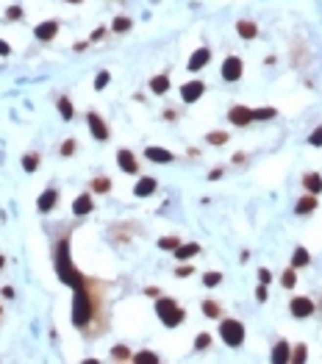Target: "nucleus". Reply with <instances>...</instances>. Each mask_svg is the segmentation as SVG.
Masks as SVG:
<instances>
[{"label":"nucleus","mask_w":322,"mask_h":364,"mask_svg":"<svg viewBox=\"0 0 322 364\" xmlns=\"http://www.w3.org/2000/svg\"><path fill=\"white\" fill-rule=\"evenodd\" d=\"M56 273H59V278H61V281H64L67 286H72V289H78V286L86 284V278L78 273L75 264H72V259H69L67 239H61L59 248H56Z\"/></svg>","instance_id":"obj_1"},{"label":"nucleus","mask_w":322,"mask_h":364,"mask_svg":"<svg viewBox=\"0 0 322 364\" xmlns=\"http://www.w3.org/2000/svg\"><path fill=\"white\" fill-rule=\"evenodd\" d=\"M75 300H72V322L78 328H89V320L94 317V297L89 295V281L84 286L72 289Z\"/></svg>","instance_id":"obj_2"},{"label":"nucleus","mask_w":322,"mask_h":364,"mask_svg":"<svg viewBox=\"0 0 322 364\" xmlns=\"http://www.w3.org/2000/svg\"><path fill=\"white\" fill-rule=\"evenodd\" d=\"M156 314L167 328H178L181 322L186 320V312L181 309L172 297H156Z\"/></svg>","instance_id":"obj_3"},{"label":"nucleus","mask_w":322,"mask_h":364,"mask_svg":"<svg viewBox=\"0 0 322 364\" xmlns=\"http://www.w3.org/2000/svg\"><path fill=\"white\" fill-rule=\"evenodd\" d=\"M220 337L228 347H239L245 342V325L239 320H222L220 322Z\"/></svg>","instance_id":"obj_4"},{"label":"nucleus","mask_w":322,"mask_h":364,"mask_svg":"<svg viewBox=\"0 0 322 364\" xmlns=\"http://www.w3.org/2000/svg\"><path fill=\"white\" fill-rule=\"evenodd\" d=\"M289 312H292V317H297V320H305V317H311V314L317 312V306H314L311 297H292Z\"/></svg>","instance_id":"obj_5"},{"label":"nucleus","mask_w":322,"mask_h":364,"mask_svg":"<svg viewBox=\"0 0 322 364\" xmlns=\"http://www.w3.org/2000/svg\"><path fill=\"white\" fill-rule=\"evenodd\" d=\"M242 72H245V64H242L239 56H228V59L222 61V78L225 81H239Z\"/></svg>","instance_id":"obj_6"},{"label":"nucleus","mask_w":322,"mask_h":364,"mask_svg":"<svg viewBox=\"0 0 322 364\" xmlns=\"http://www.w3.org/2000/svg\"><path fill=\"white\" fill-rule=\"evenodd\" d=\"M86 122H89V131H92V136L97 139V142H106V139H109V125L103 122V117L97 112L86 114Z\"/></svg>","instance_id":"obj_7"},{"label":"nucleus","mask_w":322,"mask_h":364,"mask_svg":"<svg viewBox=\"0 0 322 364\" xmlns=\"http://www.w3.org/2000/svg\"><path fill=\"white\" fill-rule=\"evenodd\" d=\"M206 92V84L203 81H189L181 87V97H184V103H197Z\"/></svg>","instance_id":"obj_8"},{"label":"nucleus","mask_w":322,"mask_h":364,"mask_svg":"<svg viewBox=\"0 0 322 364\" xmlns=\"http://www.w3.org/2000/svg\"><path fill=\"white\" fill-rule=\"evenodd\" d=\"M117 164H119V170L122 173H128V175H136L139 173V161H136V156L131 153V150H117Z\"/></svg>","instance_id":"obj_9"},{"label":"nucleus","mask_w":322,"mask_h":364,"mask_svg":"<svg viewBox=\"0 0 322 364\" xmlns=\"http://www.w3.org/2000/svg\"><path fill=\"white\" fill-rule=\"evenodd\" d=\"M56 34H59V23H56V20L39 23V25L34 28V36L39 39V42H53V39H56Z\"/></svg>","instance_id":"obj_10"},{"label":"nucleus","mask_w":322,"mask_h":364,"mask_svg":"<svg viewBox=\"0 0 322 364\" xmlns=\"http://www.w3.org/2000/svg\"><path fill=\"white\" fill-rule=\"evenodd\" d=\"M228 120L233 122V125H239V128H242V125H250V122H255L253 120V109H247V106H233V109L228 112Z\"/></svg>","instance_id":"obj_11"},{"label":"nucleus","mask_w":322,"mask_h":364,"mask_svg":"<svg viewBox=\"0 0 322 364\" xmlns=\"http://www.w3.org/2000/svg\"><path fill=\"white\" fill-rule=\"evenodd\" d=\"M208 61H211V50H208V47H197V50L189 56L186 69H192V72H200V69L208 64Z\"/></svg>","instance_id":"obj_12"},{"label":"nucleus","mask_w":322,"mask_h":364,"mask_svg":"<svg viewBox=\"0 0 322 364\" xmlns=\"http://www.w3.org/2000/svg\"><path fill=\"white\" fill-rule=\"evenodd\" d=\"M89 211H94V198L89 195V192H84V195H78V198H75V203H72V214L86 217Z\"/></svg>","instance_id":"obj_13"},{"label":"nucleus","mask_w":322,"mask_h":364,"mask_svg":"<svg viewBox=\"0 0 322 364\" xmlns=\"http://www.w3.org/2000/svg\"><path fill=\"white\" fill-rule=\"evenodd\" d=\"M156 186H159V183H156V178L144 175V178H139V181H136L134 195H136V198H150L153 192H156Z\"/></svg>","instance_id":"obj_14"},{"label":"nucleus","mask_w":322,"mask_h":364,"mask_svg":"<svg viewBox=\"0 0 322 364\" xmlns=\"http://www.w3.org/2000/svg\"><path fill=\"white\" fill-rule=\"evenodd\" d=\"M144 156L150 159V161H156V164H170L172 159H175V156H172V153H170L167 148H156V145L144 150Z\"/></svg>","instance_id":"obj_15"},{"label":"nucleus","mask_w":322,"mask_h":364,"mask_svg":"<svg viewBox=\"0 0 322 364\" xmlns=\"http://www.w3.org/2000/svg\"><path fill=\"white\" fill-rule=\"evenodd\" d=\"M289 356H292V347H289L286 339H280L278 345L272 347V356H270V359H272V364H286Z\"/></svg>","instance_id":"obj_16"},{"label":"nucleus","mask_w":322,"mask_h":364,"mask_svg":"<svg viewBox=\"0 0 322 364\" xmlns=\"http://www.w3.org/2000/svg\"><path fill=\"white\" fill-rule=\"evenodd\" d=\"M317 195H303V198L295 203V214H311V211H317Z\"/></svg>","instance_id":"obj_17"},{"label":"nucleus","mask_w":322,"mask_h":364,"mask_svg":"<svg viewBox=\"0 0 322 364\" xmlns=\"http://www.w3.org/2000/svg\"><path fill=\"white\" fill-rule=\"evenodd\" d=\"M172 253H175V259H178V261H186V259H192V256L200 253V245H197V242H186V245L181 242Z\"/></svg>","instance_id":"obj_18"},{"label":"nucleus","mask_w":322,"mask_h":364,"mask_svg":"<svg viewBox=\"0 0 322 364\" xmlns=\"http://www.w3.org/2000/svg\"><path fill=\"white\" fill-rule=\"evenodd\" d=\"M303 186L308 195H320L322 192V175L320 173H305L303 175Z\"/></svg>","instance_id":"obj_19"},{"label":"nucleus","mask_w":322,"mask_h":364,"mask_svg":"<svg viewBox=\"0 0 322 364\" xmlns=\"http://www.w3.org/2000/svg\"><path fill=\"white\" fill-rule=\"evenodd\" d=\"M56 200H59V192H56V189H45L42 195H39L36 208H39V211H50V208L56 206Z\"/></svg>","instance_id":"obj_20"},{"label":"nucleus","mask_w":322,"mask_h":364,"mask_svg":"<svg viewBox=\"0 0 322 364\" xmlns=\"http://www.w3.org/2000/svg\"><path fill=\"white\" fill-rule=\"evenodd\" d=\"M236 34L242 36V39H255V36H258V25L250 23V20H239V23H236Z\"/></svg>","instance_id":"obj_21"},{"label":"nucleus","mask_w":322,"mask_h":364,"mask_svg":"<svg viewBox=\"0 0 322 364\" xmlns=\"http://www.w3.org/2000/svg\"><path fill=\"white\" fill-rule=\"evenodd\" d=\"M150 92L153 95L170 92V75H156V78H150Z\"/></svg>","instance_id":"obj_22"},{"label":"nucleus","mask_w":322,"mask_h":364,"mask_svg":"<svg viewBox=\"0 0 322 364\" xmlns=\"http://www.w3.org/2000/svg\"><path fill=\"white\" fill-rule=\"evenodd\" d=\"M131 362L134 364H161V356H156L153 350H139V353H134Z\"/></svg>","instance_id":"obj_23"},{"label":"nucleus","mask_w":322,"mask_h":364,"mask_svg":"<svg viewBox=\"0 0 322 364\" xmlns=\"http://www.w3.org/2000/svg\"><path fill=\"white\" fill-rule=\"evenodd\" d=\"M308 261H311V256H308V250L305 248H295V253H292V267H308Z\"/></svg>","instance_id":"obj_24"},{"label":"nucleus","mask_w":322,"mask_h":364,"mask_svg":"<svg viewBox=\"0 0 322 364\" xmlns=\"http://www.w3.org/2000/svg\"><path fill=\"white\" fill-rule=\"evenodd\" d=\"M111 359H114V362H131L134 353H131L125 345H114V347H111Z\"/></svg>","instance_id":"obj_25"},{"label":"nucleus","mask_w":322,"mask_h":364,"mask_svg":"<svg viewBox=\"0 0 322 364\" xmlns=\"http://www.w3.org/2000/svg\"><path fill=\"white\" fill-rule=\"evenodd\" d=\"M59 112H61V120H67V122L75 117V109L69 103V97H59Z\"/></svg>","instance_id":"obj_26"},{"label":"nucleus","mask_w":322,"mask_h":364,"mask_svg":"<svg viewBox=\"0 0 322 364\" xmlns=\"http://www.w3.org/2000/svg\"><path fill=\"white\" fill-rule=\"evenodd\" d=\"M295 284H297L295 267H286V270H283V275H280V286H283V289H295Z\"/></svg>","instance_id":"obj_27"},{"label":"nucleus","mask_w":322,"mask_h":364,"mask_svg":"<svg viewBox=\"0 0 322 364\" xmlns=\"http://www.w3.org/2000/svg\"><path fill=\"white\" fill-rule=\"evenodd\" d=\"M305 359H308V347L300 342V345H295V350H292V356H289V362H292V364H303Z\"/></svg>","instance_id":"obj_28"},{"label":"nucleus","mask_w":322,"mask_h":364,"mask_svg":"<svg viewBox=\"0 0 322 364\" xmlns=\"http://www.w3.org/2000/svg\"><path fill=\"white\" fill-rule=\"evenodd\" d=\"M278 109L275 106H264V109H253V120H275Z\"/></svg>","instance_id":"obj_29"},{"label":"nucleus","mask_w":322,"mask_h":364,"mask_svg":"<svg viewBox=\"0 0 322 364\" xmlns=\"http://www.w3.org/2000/svg\"><path fill=\"white\" fill-rule=\"evenodd\" d=\"M200 309H203V314L206 317H211V320H217V317H220V303H217V300H203V306H200Z\"/></svg>","instance_id":"obj_30"},{"label":"nucleus","mask_w":322,"mask_h":364,"mask_svg":"<svg viewBox=\"0 0 322 364\" xmlns=\"http://www.w3.org/2000/svg\"><path fill=\"white\" fill-rule=\"evenodd\" d=\"M131 25H134L131 17H117L111 23V31H114V34H125V31H131Z\"/></svg>","instance_id":"obj_31"},{"label":"nucleus","mask_w":322,"mask_h":364,"mask_svg":"<svg viewBox=\"0 0 322 364\" xmlns=\"http://www.w3.org/2000/svg\"><path fill=\"white\" fill-rule=\"evenodd\" d=\"M206 142L220 148V145H225V142H228V134H225V131H211V134H206Z\"/></svg>","instance_id":"obj_32"},{"label":"nucleus","mask_w":322,"mask_h":364,"mask_svg":"<svg viewBox=\"0 0 322 364\" xmlns=\"http://www.w3.org/2000/svg\"><path fill=\"white\" fill-rule=\"evenodd\" d=\"M109 189H111L109 178H103V175H100V178H94V181H92V192H94V195H103V192H109Z\"/></svg>","instance_id":"obj_33"},{"label":"nucleus","mask_w":322,"mask_h":364,"mask_svg":"<svg viewBox=\"0 0 322 364\" xmlns=\"http://www.w3.org/2000/svg\"><path fill=\"white\" fill-rule=\"evenodd\" d=\"M36 167H39V153H28V156H23V170L34 173Z\"/></svg>","instance_id":"obj_34"},{"label":"nucleus","mask_w":322,"mask_h":364,"mask_svg":"<svg viewBox=\"0 0 322 364\" xmlns=\"http://www.w3.org/2000/svg\"><path fill=\"white\" fill-rule=\"evenodd\" d=\"M178 245H181L178 236H161V239H159V248H161V250H175Z\"/></svg>","instance_id":"obj_35"},{"label":"nucleus","mask_w":322,"mask_h":364,"mask_svg":"<svg viewBox=\"0 0 322 364\" xmlns=\"http://www.w3.org/2000/svg\"><path fill=\"white\" fill-rule=\"evenodd\" d=\"M222 284V273H206L203 275V286H220Z\"/></svg>","instance_id":"obj_36"},{"label":"nucleus","mask_w":322,"mask_h":364,"mask_svg":"<svg viewBox=\"0 0 322 364\" xmlns=\"http://www.w3.org/2000/svg\"><path fill=\"white\" fill-rule=\"evenodd\" d=\"M109 81H111L109 69H103V72H97V78H94V89H106V87H109Z\"/></svg>","instance_id":"obj_37"},{"label":"nucleus","mask_w":322,"mask_h":364,"mask_svg":"<svg viewBox=\"0 0 322 364\" xmlns=\"http://www.w3.org/2000/svg\"><path fill=\"white\" fill-rule=\"evenodd\" d=\"M208 345H211V334H197V339H195V350H206Z\"/></svg>","instance_id":"obj_38"},{"label":"nucleus","mask_w":322,"mask_h":364,"mask_svg":"<svg viewBox=\"0 0 322 364\" xmlns=\"http://www.w3.org/2000/svg\"><path fill=\"white\" fill-rule=\"evenodd\" d=\"M75 150H78L75 139H67V142L61 145V156H64V159H69V156H72V153H75Z\"/></svg>","instance_id":"obj_39"},{"label":"nucleus","mask_w":322,"mask_h":364,"mask_svg":"<svg viewBox=\"0 0 322 364\" xmlns=\"http://www.w3.org/2000/svg\"><path fill=\"white\" fill-rule=\"evenodd\" d=\"M308 142H311L314 148H322V125H320V128H314V131H311Z\"/></svg>","instance_id":"obj_40"},{"label":"nucleus","mask_w":322,"mask_h":364,"mask_svg":"<svg viewBox=\"0 0 322 364\" xmlns=\"http://www.w3.org/2000/svg\"><path fill=\"white\" fill-rule=\"evenodd\" d=\"M23 17V9H20V6H11L9 11H6V20H11V23H14V20H20Z\"/></svg>","instance_id":"obj_41"},{"label":"nucleus","mask_w":322,"mask_h":364,"mask_svg":"<svg viewBox=\"0 0 322 364\" xmlns=\"http://www.w3.org/2000/svg\"><path fill=\"white\" fill-rule=\"evenodd\" d=\"M255 300H258V303L267 300V284H258V289H255Z\"/></svg>","instance_id":"obj_42"},{"label":"nucleus","mask_w":322,"mask_h":364,"mask_svg":"<svg viewBox=\"0 0 322 364\" xmlns=\"http://www.w3.org/2000/svg\"><path fill=\"white\" fill-rule=\"evenodd\" d=\"M258 281H261V284H270L272 273H270V270H258Z\"/></svg>","instance_id":"obj_43"},{"label":"nucleus","mask_w":322,"mask_h":364,"mask_svg":"<svg viewBox=\"0 0 322 364\" xmlns=\"http://www.w3.org/2000/svg\"><path fill=\"white\" fill-rule=\"evenodd\" d=\"M222 178V167H214L211 173H208V181H220Z\"/></svg>","instance_id":"obj_44"},{"label":"nucleus","mask_w":322,"mask_h":364,"mask_svg":"<svg viewBox=\"0 0 322 364\" xmlns=\"http://www.w3.org/2000/svg\"><path fill=\"white\" fill-rule=\"evenodd\" d=\"M144 295H147V297H161V292H159V286H147Z\"/></svg>","instance_id":"obj_45"},{"label":"nucleus","mask_w":322,"mask_h":364,"mask_svg":"<svg viewBox=\"0 0 322 364\" xmlns=\"http://www.w3.org/2000/svg\"><path fill=\"white\" fill-rule=\"evenodd\" d=\"M175 275H178V278H186V275H192V267H178V270H175Z\"/></svg>","instance_id":"obj_46"},{"label":"nucleus","mask_w":322,"mask_h":364,"mask_svg":"<svg viewBox=\"0 0 322 364\" xmlns=\"http://www.w3.org/2000/svg\"><path fill=\"white\" fill-rule=\"evenodd\" d=\"M9 53H11L9 42H3V39H0V56H9Z\"/></svg>","instance_id":"obj_47"},{"label":"nucleus","mask_w":322,"mask_h":364,"mask_svg":"<svg viewBox=\"0 0 322 364\" xmlns=\"http://www.w3.org/2000/svg\"><path fill=\"white\" fill-rule=\"evenodd\" d=\"M3 297H14V289H11V286H3Z\"/></svg>","instance_id":"obj_48"},{"label":"nucleus","mask_w":322,"mask_h":364,"mask_svg":"<svg viewBox=\"0 0 322 364\" xmlns=\"http://www.w3.org/2000/svg\"><path fill=\"white\" fill-rule=\"evenodd\" d=\"M67 3H81V0H67Z\"/></svg>","instance_id":"obj_49"}]
</instances>
